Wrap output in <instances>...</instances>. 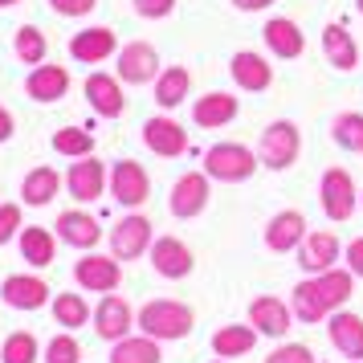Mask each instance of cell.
I'll list each match as a JSON object with an SVG mask.
<instances>
[{"label": "cell", "mask_w": 363, "mask_h": 363, "mask_svg": "<svg viewBox=\"0 0 363 363\" xmlns=\"http://www.w3.org/2000/svg\"><path fill=\"white\" fill-rule=\"evenodd\" d=\"M135 327L151 335V339H160V343H176L184 335H192L196 327V314L188 302H176V298H151L147 306H139L135 314Z\"/></svg>", "instance_id": "6da1fadb"}, {"label": "cell", "mask_w": 363, "mask_h": 363, "mask_svg": "<svg viewBox=\"0 0 363 363\" xmlns=\"http://www.w3.org/2000/svg\"><path fill=\"white\" fill-rule=\"evenodd\" d=\"M257 167H262V160L245 143H213L204 151V172L216 184H245V180H253Z\"/></svg>", "instance_id": "7a4b0ae2"}, {"label": "cell", "mask_w": 363, "mask_h": 363, "mask_svg": "<svg viewBox=\"0 0 363 363\" xmlns=\"http://www.w3.org/2000/svg\"><path fill=\"white\" fill-rule=\"evenodd\" d=\"M298 155H302V131H298V123L274 118L262 131V139H257V160H262V167L286 172V167L298 164Z\"/></svg>", "instance_id": "3957f363"}, {"label": "cell", "mask_w": 363, "mask_h": 363, "mask_svg": "<svg viewBox=\"0 0 363 363\" xmlns=\"http://www.w3.org/2000/svg\"><path fill=\"white\" fill-rule=\"evenodd\" d=\"M318 204H323L327 220H335V225H343V220L355 216L359 192H355V180H351L347 167H327L323 172V180H318Z\"/></svg>", "instance_id": "277c9868"}, {"label": "cell", "mask_w": 363, "mask_h": 363, "mask_svg": "<svg viewBox=\"0 0 363 363\" xmlns=\"http://www.w3.org/2000/svg\"><path fill=\"white\" fill-rule=\"evenodd\" d=\"M208 196H213V180L208 172H184L180 180L172 184V196H167V208L176 220H196L204 208H208Z\"/></svg>", "instance_id": "5b68a950"}, {"label": "cell", "mask_w": 363, "mask_h": 363, "mask_svg": "<svg viewBox=\"0 0 363 363\" xmlns=\"http://www.w3.org/2000/svg\"><path fill=\"white\" fill-rule=\"evenodd\" d=\"M106 192L123 204V208H143L151 196V176L143 164H135V160H118L111 164V184H106Z\"/></svg>", "instance_id": "8992f818"}, {"label": "cell", "mask_w": 363, "mask_h": 363, "mask_svg": "<svg viewBox=\"0 0 363 363\" xmlns=\"http://www.w3.org/2000/svg\"><path fill=\"white\" fill-rule=\"evenodd\" d=\"M339 262H343V241L330 229H314V233L302 237V245H298V265H302V274L318 278V274H327L330 265H339Z\"/></svg>", "instance_id": "52a82bcc"}, {"label": "cell", "mask_w": 363, "mask_h": 363, "mask_svg": "<svg viewBox=\"0 0 363 363\" xmlns=\"http://www.w3.org/2000/svg\"><path fill=\"white\" fill-rule=\"evenodd\" d=\"M155 241V229H151V220L143 213H131L123 216L115 229H111V253H115L118 262H135V257H143Z\"/></svg>", "instance_id": "ba28073f"}, {"label": "cell", "mask_w": 363, "mask_h": 363, "mask_svg": "<svg viewBox=\"0 0 363 363\" xmlns=\"http://www.w3.org/2000/svg\"><path fill=\"white\" fill-rule=\"evenodd\" d=\"M74 281L82 286V290H90V294H111V290H118V281H123V265H118V257L111 253H86L82 262L74 265Z\"/></svg>", "instance_id": "9c48e42d"}, {"label": "cell", "mask_w": 363, "mask_h": 363, "mask_svg": "<svg viewBox=\"0 0 363 363\" xmlns=\"http://www.w3.org/2000/svg\"><path fill=\"white\" fill-rule=\"evenodd\" d=\"M106 184H111V172H106V164L94 160V155H82V160L69 164V172H66V188L78 204H94V200L106 192Z\"/></svg>", "instance_id": "30bf717a"}, {"label": "cell", "mask_w": 363, "mask_h": 363, "mask_svg": "<svg viewBox=\"0 0 363 363\" xmlns=\"http://www.w3.org/2000/svg\"><path fill=\"white\" fill-rule=\"evenodd\" d=\"M306 233H311L306 229V216L298 213V208H281V213H274L269 220H265L262 241H265L269 253H294Z\"/></svg>", "instance_id": "8fae6325"}, {"label": "cell", "mask_w": 363, "mask_h": 363, "mask_svg": "<svg viewBox=\"0 0 363 363\" xmlns=\"http://www.w3.org/2000/svg\"><path fill=\"white\" fill-rule=\"evenodd\" d=\"M151 265H155V274L167 281H180L192 274V265H196V257H192V249L184 245L180 237H155L147 249Z\"/></svg>", "instance_id": "7c38bea8"}, {"label": "cell", "mask_w": 363, "mask_h": 363, "mask_svg": "<svg viewBox=\"0 0 363 363\" xmlns=\"http://www.w3.org/2000/svg\"><path fill=\"white\" fill-rule=\"evenodd\" d=\"M50 294H53L50 281L37 278V274H9V278L0 281V298L13 311H41L50 302Z\"/></svg>", "instance_id": "4fadbf2b"}, {"label": "cell", "mask_w": 363, "mask_h": 363, "mask_svg": "<svg viewBox=\"0 0 363 363\" xmlns=\"http://www.w3.org/2000/svg\"><path fill=\"white\" fill-rule=\"evenodd\" d=\"M249 323H253L257 335H265V339H286V330L294 323L290 298H274V294L253 298V302H249Z\"/></svg>", "instance_id": "5bb4252c"}, {"label": "cell", "mask_w": 363, "mask_h": 363, "mask_svg": "<svg viewBox=\"0 0 363 363\" xmlns=\"http://www.w3.org/2000/svg\"><path fill=\"white\" fill-rule=\"evenodd\" d=\"M135 327V311L131 302L123 294H102L99 311H94V330H99V339H106V343H118V339H127Z\"/></svg>", "instance_id": "9a60e30c"}, {"label": "cell", "mask_w": 363, "mask_h": 363, "mask_svg": "<svg viewBox=\"0 0 363 363\" xmlns=\"http://www.w3.org/2000/svg\"><path fill=\"white\" fill-rule=\"evenodd\" d=\"M118 78L127 86H147L160 78V53L147 41H131L118 50Z\"/></svg>", "instance_id": "2e32d148"}, {"label": "cell", "mask_w": 363, "mask_h": 363, "mask_svg": "<svg viewBox=\"0 0 363 363\" xmlns=\"http://www.w3.org/2000/svg\"><path fill=\"white\" fill-rule=\"evenodd\" d=\"M143 143H147V151H155L160 160H180L184 151H188V131H184L176 118L155 115V118L143 123Z\"/></svg>", "instance_id": "e0dca14e"}, {"label": "cell", "mask_w": 363, "mask_h": 363, "mask_svg": "<svg viewBox=\"0 0 363 363\" xmlns=\"http://www.w3.org/2000/svg\"><path fill=\"white\" fill-rule=\"evenodd\" d=\"M115 53H118V37L106 25H90V29L69 37V57L82 62V66H99V62L115 57Z\"/></svg>", "instance_id": "ac0fdd59"}, {"label": "cell", "mask_w": 363, "mask_h": 363, "mask_svg": "<svg viewBox=\"0 0 363 363\" xmlns=\"http://www.w3.org/2000/svg\"><path fill=\"white\" fill-rule=\"evenodd\" d=\"M327 335L330 347L351 363H363V318L355 311H335L327 314Z\"/></svg>", "instance_id": "d6986e66"}, {"label": "cell", "mask_w": 363, "mask_h": 363, "mask_svg": "<svg viewBox=\"0 0 363 363\" xmlns=\"http://www.w3.org/2000/svg\"><path fill=\"white\" fill-rule=\"evenodd\" d=\"M86 102L99 118H118L127 111V99H123V78L118 74H90L86 78Z\"/></svg>", "instance_id": "ffe728a7"}, {"label": "cell", "mask_w": 363, "mask_h": 363, "mask_svg": "<svg viewBox=\"0 0 363 363\" xmlns=\"http://www.w3.org/2000/svg\"><path fill=\"white\" fill-rule=\"evenodd\" d=\"M229 74H233V82L241 86V90H249V94H262V90L274 86V66L265 62L262 53H253V50H237L233 53Z\"/></svg>", "instance_id": "44dd1931"}, {"label": "cell", "mask_w": 363, "mask_h": 363, "mask_svg": "<svg viewBox=\"0 0 363 363\" xmlns=\"http://www.w3.org/2000/svg\"><path fill=\"white\" fill-rule=\"evenodd\" d=\"M262 37H265V45H269V53L281 57V62H294V57L306 53V37L298 29V21H290V17H269Z\"/></svg>", "instance_id": "7402d4cb"}, {"label": "cell", "mask_w": 363, "mask_h": 363, "mask_svg": "<svg viewBox=\"0 0 363 363\" xmlns=\"http://www.w3.org/2000/svg\"><path fill=\"white\" fill-rule=\"evenodd\" d=\"M241 111V102L233 99L229 90H208L204 99L192 102V123L204 127V131H216V127H229Z\"/></svg>", "instance_id": "603a6c76"}, {"label": "cell", "mask_w": 363, "mask_h": 363, "mask_svg": "<svg viewBox=\"0 0 363 363\" xmlns=\"http://www.w3.org/2000/svg\"><path fill=\"white\" fill-rule=\"evenodd\" d=\"M53 229H57V241H66V245H74V249H94L102 241V225L90 213H82V208L62 213Z\"/></svg>", "instance_id": "cb8c5ba5"}, {"label": "cell", "mask_w": 363, "mask_h": 363, "mask_svg": "<svg viewBox=\"0 0 363 363\" xmlns=\"http://www.w3.org/2000/svg\"><path fill=\"white\" fill-rule=\"evenodd\" d=\"M66 90H69V69L66 66H33V74L25 78V94L33 102H57V99H66Z\"/></svg>", "instance_id": "d4e9b609"}, {"label": "cell", "mask_w": 363, "mask_h": 363, "mask_svg": "<svg viewBox=\"0 0 363 363\" xmlns=\"http://www.w3.org/2000/svg\"><path fill=\"white\" fill-rule=\"evenodd\" d=\"M257 327L253 323H229V327H220L213 335V355H220V359H241V355H249L253 347H257Z\"/></svg>", "instance_id": "484cf974"}, {"label": "cell", "mask_w": 363, "mask_h": 363, "mask_svg": "<svg viewBox=\"0 0 363 363\" xmlns=\"http://www.w3.org/2000/svg\"><path fill=\"white\" fill-rule=\"evenodd\" d=\"M323 53H327V66L343 69V74L359 66V45L347 33V25H327L323 29Z\"/></svg>", "instance_id": "4316f807"}, {"label": "cell", "mask_w": 363, "mask_h": 363, "mask_svg": "<svg viewBox=\"0 0 363 363\" xmlns=\"http://www.w3.org/2000/svg\"><path fill=\"white\" fill-rule=\"evenodd\" d=\"M290 311H294L298 323H306V327H314V323H323L327 318V302H323V294H318V281L314 278H302L290 290Z\"/></svg>", "instance_id": "83f0119b"}, {"label": "cell", "mask_w": 363, "mask_h": 363, "mask_svg": "<svg viewBox=\"0 0 363 363\" xmlns=\"http://www.w3.org/2000/svg\"><path fill=\"white\" fill-rule=\"evenodd\" d=\"M57 188H62V176H57V167H33L25 180H21V200L29 204V208H45L53 196H57Z\"/></svg>", "instance_id": "f1b7e54d"}, {"label": "cell", "mask_w": 363, "mask_h": 363, "mask_svg": "<svg viewBox=\"0 0 363 363\" xmlns=\"http://www.w3.org/2000/svg\"><path fill=\"white\" fill-rule=\"evenodd\" d=\"M164 359V351H160V339H151V335H127V339H118L111 343V363H160Z\"/></svg>", "instance_id": "f546056e"}, {"label": "cell", "mask_w": 363, "mask_h": 363, "mask_svg": "<svg viewBox=\"0 0 363 363\" xmlns=\"http://www.w3.org/2000/svg\"><path fill=\"white\" fill-rule=\"evenodd\" d=\"M318 294H323V302H327V311H343L347 302H351V294H355V274L351 269H339V265H330L327 274H318Z\"/></svg>", "instance_id": "4dcf8cb0"}, {"label": "cell", "mask_w": 363, "mask_h": 363, "mask_svg": "<svg viewBox=\"0 0 363 363\" xmlns=\"http://www.w3.org/2000/svg\"><path fill=\"white\" fill-rule=\"evenodd\" d=\"M188 90H192V74L184 66H164L160 69V78H155V102L164 106V111H176L184 99H188Z\"/></svg>", "instance_id": "1f68e13d"}, {"label": "cell", "mask_w": 363, "mask_h": 363, "mask_svg": "<svg viewBox=\"0 0 363 363\" xmlns=\"http://www.w3.org/2000/svg\"><path fill=\"white\" fill-rule=\"evenodd\" d=\"M21 257L29 265H37V269H45V265H53V253H57V241H53L50 229H41V225H29V229H21Z\"/></svg>", "instance_id": "d6a6232c"}, {"label": "cell", "mask_w": 363, "mask_h": 363, "mask_svg": "<svg viewBox=\"0 0 363 363\" xmlns=\"http://www.w3.org/2000/svg\"><path fill=\"white\" fill-rule=\"evenodd\" d=\"M330 139H335L343 151L363 155V115L359 111H343V115H335V123H330Z\"/></svg>", "instance_id": "836d02e7"}, {"label": "cell", "mask_w": 363, "mask_h": 363, "mask_svg": "<svg viewBox=\"0 0 363 363\" xmlns=\"http://www.w3.org/2000/svg\"><path fill=\"white\" fill-rule=\"evenodd\" d=\"M53 323L66 330H78L90 323V306H86L82 294H57L53 298Z\"/></svg>", "instance_id": "e575fe53"}, {"label": "cell", "mask_w": 363, "mask_h": 363, "mask_svg": "<svg viewBox=\"0 0 363 363\" xmlns=\"http://www.w3.org/2000/svg\"><path fill=\"white\" fill-rule=\"evenodd\" d=\"M13 50H17V57L25 62V66H41V62H45V53H50V41H45V33H41L37 25H21Z\"/></svg>", "instance_id": "d590c367"}, {"label": "cell", "mask_w": 363, "mask_h": 363, "mask_svg": "<svg viewBox=\"0 0 363 363\" xmlns=\"http://www.w3.org/2000/svg\"><path fill=\"white\" fill-rule=\"evenodd\" d=\"M53 151L66 155V160H82V155H94V135L86 127H62L53 135Z\"/></svg>", "instance_id": "8d00e7d4"}, {"label": "cell", "mask_w": 363, "mask_h": 363, "mask_svg": "<svg viewBox=\"0 0 363 363\" xmlns=\"http://www.w3.org/2000/svg\"><path fill=\"white\" fill-rule=\"evenodd\" d=\"M37 359H41V343L29 330H17L0 343V363H37Z\"/></svg>", "instance_id": "74e56055"}, {"label": "cell", "mask_w": 363, "mask_h": 363, "mask_svg": "<svg viewBox=\"0 0 363 363\" xmlns=\"http://www.w3.org/2000/svg\"><path fill=\"white\" fill-rule=\"evenodd\" d=\"M41 359L45 363H82V347H78V339L69 330H62V335H53L50 343H45Z\"/></svg>", "instance_id": "f35d334b"}, {"label": "cell", "mask_w": 363, "mask_h": 363, "mask_svg": "<svg viewBox=\"0 0 363 363\" xmlns=\"http://www.w3.org/2000/svg\"><path fill=\"white\" fill-rule=\"evenodd\" d=\"M265 363H318V359H314V351L306 343H278L265 355Z\"/></svg>", "instance_id": "ab89813d"}, {"label": "cell", "mask_w": 363, "mask_h": 363, "mask_svg": "<svg viewBox=\"0 0 363 363\" xmlns=\"http://www.w3.org/2000/svg\"><path fill=\"white\" fill-rule=\"evenodd\" d=\"M13 237H21V208L17 204H0V245H9Z\"/></svg>", "instance_id": "60d3db41"}, {"label": "cell", "mask_w": 363, "mask_h": 363, "mask_svg": "<svg viewBox=\"0 0 363 363\" xmlns=\"http://www.w3.org/2000/svg\"><path fill=\"white\" fill-rule=\"evenodd\" d=\"M131 4H135V13L147 21H164L176 13V0H131Z\"/></svg>", "instance_id": "b9f144b4"}, {"label": "cell", "mask_w": 363, "mask_h": 363, "mask_svg": "<svg viewBox=\"0 0 363 363\" xmlns=\"http://www.w3.org/2000/svg\"><path fill=\"white\" fill-rule=\"evenodd\" d=\"M94 4L99 0H50V9L57 17H86V13H94Z\"/></svg>", "instance_id": "7bdbcfd3"}, {"label": "cell", "mask_w": 363, "mask_h": 363, "mask_svg": "<svg viewBox=\"0 0 363 363\" xmlns=\"http://www.w3.org/2000/svg\"><path fill=\"white\" fill-rule=\"evenodd\" d=\"M343 262H347V269L363 281V237H355V241H347L343 245Z\"/></svg>", "instance_id": "ee69618b"}, {"label": "cell", "mask_w": 363, "mask_h": 363, "mask_svg": "<svg viewBox=\"0 0 363 363\" xmlns=\"http://www.w3.org/2000/svg\"><path fill=\"white\" fill-rule=\"evenodd\" d=\"M278 0H233V9H241V13H262V9H274Z\"/></svg>", "instance_id": "f6af8a7d"}, {"label": "cell", "mask_w": 363, "mask_h": 363, "mask_svg": "<svg viewBox=\"0 0 363 363\" xmlns=\"http://www.w3.org/2000/svg\"><path fill=\"white\" fill-rule=\"evenodd\" d=\"M13 139V115H9V106H0V143H9Z\"/></svg>", "instance_id": "bcb514c9"}, {"label": "cell", "mask_w": 363, "mask_h": 363, "mask_svg": "<svg viewBox=\"0 0 363 363\" xmlns=\"http://www.w3.org/2000/svg\"><path fill=\"white\" fill-rule=\"evenodd\" d=\"M9 4H17V0H0V9H9Z\"/></svg>", "instance_id": "7dc6e473"}, {"label": "cell", "mask_w": 363, "mask_h": 363, "mask_svg": "<svg viewBox=\"0 0 363 363\" xmlns=\"http://www.w3.org/2000/svg\"><path fill=\"white\" fill-rule=\"evenodd\" d=\"M355 9H359V17H363V0H355Z\"/></svg>", "instance_id": "c3c4849f"}, {"label": "cell", "mask_w": 363, "mask_h": 363, "mask_svg": "<svg viewBox=\"0 0 363 363\" xmlns=\"http://www.w3.org/2000/svg\"><path fill=\"white\" fill-rule=\"evenodd\" d=\"M213 363H229V359H220V355H216V359H213Z\"/></svg>", "instance_id": "681fc988"}, {"label": "cell", "mask_w": 363, "mask_h": 363, "mask_svg": "<svg viewBox=\"0 0 363 363\" xmlns=\"http://www.w3.org/2000/svg\"><path fill=\"white\" fill-rule=\"evenodd\" d=\"M359 204H363V196H359Z\"/></svg>", "instance_id": "f907efd6"}]
</instances>
